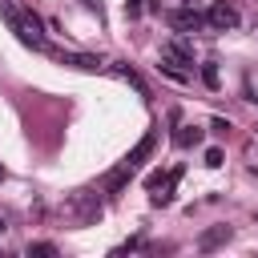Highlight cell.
I'll use <instances>...</instances> for the list:
<instances>
[{
	"mask_svg": "<svg viewBox=\"0 0 258 258\" xmlns=\"http://www.w3.org/2000/svg\"><path fill=\"white\" fill-rule=\"evenodd\" d=\"M0 16L8 20V28L16 32L20 44H28L32 52H52V48H48V36H44V24H40L36 12H28V8H12V4H0Z\"/></svg>",
	"mask_w": 258,
	"mask_h": 258,
	"instance_id": "1",
	"label": "cell"
},
{
	"mask_svg": "<svg viewBox=\"0 0 258 258\" xmlns=\"http://www.w3.org/2000/svg\"><path fill=\"white\" fill-rule=\"evenodd\" d=\"M153 141H157V133L149 129V133H145V137H141V141H137V145L125 153V161H121V165H117V169L105 177V194H121V189H125V181H129V177H133V173L145 165V157L153 153Z\"/></svg>",
	"mask_w": 258,
	"mask_h": 258,
	"instance_id": "2",
	"label": "cell"
},
{
	"mask_svg": "<svg viewBox=\"0 0 258 258\" xmlns=\"http://www.w3.org/2000/svg\"><path fill=\"white\" fill-rule=\"evenodd\" d=\"M161 60H165L169 69H181V73H185V69H194V48H189L181 36H173V40L161 44Z\"/></svg>",
	"mask_w": 258,
	"mask_h": 258,
	"instance_id": "3",
	"label": "cell"
},
{
	"mask_svg": "<svg viewBox=\"0 0 258 258\" xmlns=\"http://www.w3.org/2000/svg\"><path fill=\"white\" fill-rule=\"evenodd\" d=\"M165 20H169L173 32H198V28H206V12H198V8H173Z\"/></svg>",
	"mask_w": 258,
	"mask_h": 258,
	"instance_id": "4",
	"label": "cell"
},
{
	"mask_svg": "<svg viewBox=\"0 0 258 258\" xmlns=\"http://www.w3.org/2000/svg\"><path fill=\"white\" fill-rule=\"evenodd\" d=\"M60 64H73V69H85V73H105V60L101 56H89V52H52Z\"/></svg>",
	"mask_w": 258,
	"mask_h": 258,
	"instance_id": "5",
	"label": "cell"
},
{
	"mask_svg": "<svg viewBox=\"0 0 258 258\" xmlns=\"http://www.w3.org/2000/svg\"><path fill=\"white\" fill-rule=\"evenodd\" d=\"M206 24H210V28H218V32H226V28H234V24H238V12H234L230 4H214V8L206 12Z\"/></svg>",
	"mask_w": 258,
	"mask_h": 258,
	"instance_id": "6",
	"label": "cell"
},
{
	"mask_svg": "<svg viewBox=\"0 0 258 258\" xmlns=\"http://www.w3.org/2000/svg\"><path fill=\"white\" fill-rule=\"evenodd\" d=\"M105 73H113V77H121V81H129V85H133V89H137V93L145 97V85H141V77H137V73H133L129 64H121V60H113V64H105Z\"/></svg>",
	"mask_w": 258,
	"mask_h": 258,
	"instance_id": "7",
	"label": "cell"
},
{
	"mask_svg": "<svg viewBox=\"0 0 258 258\" xmlns=\"http://www.w3.org/2000/svg\"><path fill=\"white\" fill-rule=\"evenodd\" d=\"M230 234H234L230 226H214V230H206V234L198 238V246H202V250H214V246H222V242H230Z\"/></svg>",
	"mask_w": 258,
	"mask_h": 258,
	"instance_id": "8",
	"label": "cell"
},
{
	"mask_svg": "<svg viewBox=\"0 0 258 258\" xmlns=\"http://www.w3.org/2000/svg\"><path fill=\"white\" fill-rule=\"evenodd\" d=\"M202 85H206V89H218V85H222V77H218V64H214V60H206V64H202Z\"/></svg>",
	"mask_w": 258,
	"mask_h": 258,
	"instance_id": "9",
	"label": "cell"
},
{
	"mask_svg": "<svg viewBox=\"0 0 258 258\" xmlns=\"http://www.w3.org/2000/svg\"><path fill=\"white\" fill-rule=\"evenodd\" d=\"M206 165H210V169H218V165H222V149H218V145H214V149H206Z\"/></svg>",
	"mask_w": 258,
	"mask_h": 258,
	"instance_id": "10",
	"label": "cell"
},
{
	"mask_svg": "<svg viewBox=\"0 0 258 258\" xmlns=\"http://www.w3.org/2000/svg\"><path fill=\"white\" fill-rule=\"evenodd\" d=\"M28 254H56V246H52V242H32Z\"/></svg>",
	"mask_w": 258,
	"mask_h": 258,
	"instance_id": "11",
	"label": "cell"
},
{
	"mask_svg": "<svg viewBox=\"0 0 258 258\" xmlns=\"http://www.w3.org/2000/svg\"><path fill=\"white\" fill-rule=\"evenodd\" d=\"M0 234H4V218H0Z\"/></svg>",
	"mask_w": 258,
	"mask_h": 258,
	"instance_id": "12",
	"label": "cell"
},
{
	"mask_svg": "<svg viewBox=\"0 0 258 258\" xmlns=\"http://www.w3.org/2000/svg\"><path fill=\"white\" fill-rule=\"evenodd\" d=\"M0 181H4V165H0Z\"/></svg>",
	"mask_w": 258,
	"mask_h": 258,
	"instance_id": "13",
	"label": "cell"
},
{
	"mask_svg": "<svg viewBox=\"0 0 258 258\" xmlns=\"http://www.w3.org/2000/svg\"><path fill=\"white\" fill-rule=\"evenodd\" d=\"M254 101H258V97H254Z\"/></svg>",
	"mask_w": 258,
	"mask_h": 258,
	"instance_id": "14",
	"label": "cell"
}]
</instances>
